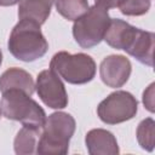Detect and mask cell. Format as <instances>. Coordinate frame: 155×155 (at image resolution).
I'll return each instance as SVG.
<instances>
[{
	"instance_id": "6da1fadb",
	"label": "cell",
	"mask_w": 155,
	"mask_h": 155,
	"mask_svg": "<svg viewBox=\"0 0 155 155\" xmlns=\"http://www.w3.org/2000/svg\"><path fill=\"white\" fill-rule=\"evenodd\" d=\"M7 46L11 54L23 62H33L41 58L48 48L40 25L29 19H21L13 27Z\"/></svg>"
},
{
	"instance_id": "7a4b0ae2",
	"label": "cell",
	"mask_w": 155,
	"mask_h": 155,
	"mask_svg": "<svg viewBox=\"0 0 155 155\" xmlns=\"http://www.w3.org/2000/svg\"><path fill=\"white\" fill-rule=\"evenodd\" d=\"M74 131L75 120L70 114L63 111L51 114L42 125V133H40L36 153L41 155L67 154Z\"/></svg>"
},
{
	"instance_id": "3957f363",
	"label": "cell",
	"mask_w": 155,
	"mask_h": 155,
	"mask_svg": "<svg viewBox=\"0 0 155 155\" xmlns=\"http://www.w3.org/2000/svg\"><path fill=\"white\" fill-rule=\"evenodd\" d=\"M1 114L10 120L22 122L23 126L41 128L46 115L44 109L23 91L11 90L2 93L0 101Z\"/></svg>"
},
{
	"instance_id": "277c9868",
	"label": "cell",
	"mask_w": 155,
	"mask_h": 155,
	"mask_svg": "<svg viewBox=\"0 0 155 155\" xmlns=\"http://www.w3.org/2000/svg\"><path fill=\"white\" fill-rule=\"evenodd\" d=\"M50 68L59 78L73 85L90 82L96 75V63L91 56L85 53L58 52L52 57Z\"/></svg>"
},
{
	"instance_id": "5b68a950",
	"label": "cell",
	"mask_w": 155,
	"mask_h": 155,
	"mask_svg": "<svg viewBox=\"0 0 155 155\" xmlns=\"http://www.w3.org/2000/svg\"><path fill=\"white\" fill-rule=\"evenodd\" d=\"M110 19L108 10L97 5L92 6L74 22L73 35L75 41L84 48L98 45L104 38Z\"/></svg>"
},
{
	"instance_id": "8992f818",
	"label": "cell",
	"mask_w": 155,
	"mask_h": 155,
	"mask_svg": "<svg viewBox=\"0 0 155 155\" xmlns=\"http://www.w3.org/2000/svg\"><path fill=\"white\" fill-rule=\"evenodd\" d=\"M137 110L138 102L130 92L116 91L98 104L97 114L103 122L116 125L134 117Z\"/></svg>"
},
{
	"instance_id": "52a82bcc",
	"label": "cell",
	"mask_w": 155,
	"mask_h": 155,
	"mask_svg": "<svg viewBox=\"0 0 155 155\" xmlns=\"http://www.w3.org/2000/svg\"><path fill=\"white\" fill-rule=\"evenodd\" d=\"M40 99L52 109H63L68 105V94L61 78L51 69L42 70L35 84Z\"/></svg>"
},
{
	"instance_id": "ba28073f",
	"label": "cell",
	"mask_w": 155,
	"mask_h": 155,
	"mask_svg": "<svg viewBox=\"0 0 155 155\" xmlns=\"http://www.w3.org/2000/svg\"><path fill=\"white\" fill-rule=\"evenodd\" d=\"M131 63L121 54H111L105 57L99 67L102 81L113 88L124 86L131 75Z\"/></svg>"
},
{
	"instance_id": "9c48e42d",
	"label": "cell",
	"mask_w": 155,
	"mask_h": 155,
	"mask_svg": "<svg viewBox=\"0 0 155 155\" xmlns=\"http://www.w3.org/2000/svg\"><path fill=\"white\" fill-rule=\"evenodd\" d=\"M155 35L151 31H145L139 28H134L128 42L124 51L134 57L140 63L153 67V52H154Z\"/></svg>"
},
{
	"instance_id": "30bf717a",
	"label": "cell",
	"mask_w": 155,
	"mask_h": 155,
	"mask_svg": "<svg viewBox=\"0 0 155 155\" xmlns=\"http://www.w3.org/2000/svg\"><path fill=\"white\" fill-rule=\"evenodd\" d=\"M86 148L91 155H117L119 145L114 134L103 128H94L87 132Z\"/></svg>"
},
{
	"instance_id": "8fae6325",
	"label": "cell",
	"mask_w": 155,
	"mask_h": 155,
	"mask_svg": "<svg viewBox=\"0 0 155 155\" xmlns=\"http://www.w3.org/2000/svg\"><path fill=\"white\" fill-rule=\"evenodd\" d=\"M11 90L23 91L31 96L35 90V84L31 75L19 68H10L5 70L0 76V91L4 93Z\"/></svg>"
},
{
	"instance_id": "7c38bea8",
	"label": "cell",
	"mask_w": 155,
	"mask_h": 155,
	"mask_svg": "<svg viewBox=\"0 0 155 155\" xmlns=\"http://www.w3.org/2000/svg\"><path fill=\"white\" fill-rule=\"evenodd\" d=\"M18 2L19 19H29L41 25L48 18L54 0H19Z\"/></svg>"
},
{
	"instance_id": "4fadbf2b",
	"label": "cell",
	"mask_w": 155,
	"mask_h": 155,
	"mask_svg": "<svg viewBox=\"0 0 155 155\" xmlns=\"http://www.w3.org/2000/svg\"><path fill=\"white\" fill-rule=\"evenodd\" d=\"M134 28L136 27H132L131 24H128L122 19H117V18L110 19V23L108 25L103 40H105V42L109 46L116 50H124Z\"/></svg>"
},
{
	"instance_id": "5bb4252c",
	"label": "cell",
	"mask_w": 155,
	"mask_h": 155,
	"mask_svg": "<svg viewBox=\"0 0 155 155\" xmlns=\"http://www.w3.org/2000/svg\"><path fill=\"white\" fill-rule=\"evenodd\" d=\"M40 138V128L24 126L18 131L15 138V153L18 155H30L36 153L38 142Z\"/></svg>"
},
{
	"instance_id": "9a60e30c",
	"label": "cell",
	"mask_w": 155,
	"mask_h": 155,
	"mask_svg": "<svg viewBox=\"0 0 155 155\" xmlns=\"http://www.w3.org/2000/svg\"><path fill=\"white\" fill-rule=\"evenodd\" d=\"M57 12L68 21H75L88 10L87 0H54Z\"/></svg>"
},
{
	"instance_id": "2e32d148",
	"label": "cell",
	"mask_w": 155,
	"mask_h": 155,
	"mask_svg": "<svg viewBox=\"0 0 155 155\" xmlns=\"http://www.w3.org/2000/svg\"><path fill=\"white\" fill-rule=\"evenodd\" d=\"M154 137H155V122L151 117H148L138 125L137 140L143 149L151 151L154 149Z\"/></svg>"
},
{
	"instance_id": "e0dca14e",
	"label": "cell",
	"mask_w": 155,
	"mask_h": 155,
	"mask_svg": "<svg viewBox=\"0 0 155 155\" xmlns=\"http://www.w3.org/2000/svg\"><path fill=\"white\" fill-rule=\"evenodd\" d=\"M120 11L126 16H142L150 8V0H121Z\"/></svg>"
},
{
	"instance_id": "ac0fdd59",
	"label": "cell",
	"mask_w": 155,
	"mask_h": 155,
	"mask_svg": "<svg viewBox=\"0 0 155 155\" xmlns=\"http://www.w3.org/2000/svg\"><path fill=\"white\" fill-rule=\"evenodd\" d=\"M154 86L155 85L151 84L143 93V103L150 113H154Z\"/></svg>"
},
{
	"instance_id": "d6986e66",
	"label": "cell",
	"mask_w": 155,
	"mask_h": 155,
	"mask_svg": "<svg viewBox=\"0 0 155 155\" xmlns=\"http://www.w3.org/2000/svg\"><path fill=\"white\" fill-rule=\"evenodd\" d=\"M96 5L99 7H103L105 10L108 8H114V7H119L121 0H94Z\"/></svg>"
},
{
	"instance_id": "ffe728a7",
	"label": "cell",
	"mask_w": 155,
	"mask_h": 155,
	"mask_svg": "<svg viewBox=\"0 0 155 155\" xmlns=\"http://www.w3.org/2000/svg\"><path fill=\"white\" fill-rule=\"evenodd\" d=\"M19 0H0V6H12Z\"/></svg>"
},
{
	"instance_id": "44dd1931",
	"label": "cell",
	"mask_w": 155,
	"mask_h": 155,
	"mask_svg": "<svg viewBox=\"0 0 155 155\" xmlns=\"http://www.w3.org/2000/svg\"><path fill=\"white\" fill-rule=\"evenodd\" d=\"M1 62H2V53H1V50H0V65H1Z\"/></svg>"
},
{
	"instance_id": "7402d4cb",
	"label": "cell",
	"mask_w": 155,
	"mask_h": 155,
	"mask_svg": "<svg viewBox=\"0 0 155 155\" xmlns=\"http://www.w3.org/2000/svg\"><path fill=\"white\" fill-rule=\"evenodd\" d=\"M0 114H1V111H0Z\"/></svg>"
}]
</instances>
